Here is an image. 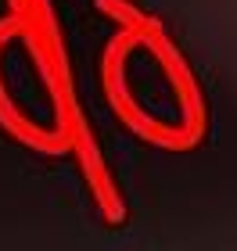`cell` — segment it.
Returning <instances> with one entry per match:
<instances>
[{
  "instance_id": "1",
  "label": "cell",
  "mask_w": 237,
  "mask_h": 251,
  "mask_svg": "<svg viewBox=\"0 0 237 251\" xmlns=\"http://www.w3.org/2000/svg\"><path fill=\"white\" fill-rule=\"evenodd\" d=\"M7 15L15 22V40L29 50V61L36 68V79L43 83V94L51 100L54 129L69 140V154L76 158L83 187L94 201V208L105 226L126 223V198L111 176L94 136V126L83 115L79 90L69 61V43L61 36V22L54 15L51 0H7Z\"/></svg>"
},
{
  "instance_id": "2",
  "label": "cell",
  "mask_w": 237,
  "mask_h": 251,
  "mask_svg": "<svg viewBox=\"0 0 237 251\" xmlns=\"http://www.w3.org/2000/svg\"><path fill=\"white\" fill-rule=\"evenodd\" d=\"M11 40H15V22H11V15H4L0 18V129L32 154L61 158V154H69V140H65L54 126H43V122L32 119L29 111H22L15 104V97H11L7 83H4V50H7Z\"/></svg>"
}]
</instances>
